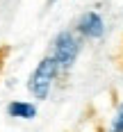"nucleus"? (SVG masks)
<instances>
[{
	"label": "nucleus",
	"instance_id": "obj_5",
	"mask_svg": "<svg viewBox=\"0 0 123 132\" xmlns=\"http://www.w3.org/2000/svg\"><path fill=\"white\" fill-rule=\"evenodd\" d=\"M112 132H123V105H121V109H119L114 123H112Z\"/></svg>",
	"mask_w": 123,
	"mask_h": 132
},
{
	"label": "nucleus",
	"instance_id": "obj_3",
	"mask_svg": "<svg viewBox=\"0 0 123 132\" xmlns=\"http://www.w3.org/2000/svg\"><path fill=\"white\" fill-rule=\"evenodd\" d=\"M78 30H80L84 37H89V39H98V37H103L105 25H103L100 14H98V12H87V14H82L80 23H78Z\"/></svg>",
	"mask_w": 123,
	"mask_h": 132
},
{
	"label": "nucleus",
	"instance_id": "obj_2",
	"mask_svg": "<svg viewBox=\"0 0 123 132\" xmlns=\"http://www.w3.org/2000/svg\"><path fill=\"white\" fill-rule=\"evenodd\" d=\"M55 59H57V64L64 66V68H71L73 62H75V57H78V41L75 37L71 34V32H62V34H57V39H55Z\"/></svg>",
	"mask_w": 123,
	"mask_h": 132
},
{
	"label": "nucleus",
	"instance_id": "obj_1",
	"mask_svg": "<svg viewBox=\"0 0 123 132\" xmlns=\"http://www.w3.org/2000/svg\"><path fill=\"white\" fill-rule=\"evenodd\" d=\"M57 68H59L57 59H55V57H46V59L34 68V73L30 75L27 89L32 91V96H34L37 100H46V98H48L50 84H53L55 75H57Z\"/></svg>",
	"mask_w": 123,
	"mask_h": 132
},
{
	"label": "nucleus",
	"instance_id": "obj_4",
	"mask_svg": "<svg viewBox=\"0 0 123 132\" xmlns=\"http://www.w3.org/2000/svg\"><path fill=\"white\" fill-rule=\"evenodd\" d=\"M7 114L14 119H34L37 116V107L30 105V103H21V100H14L7 107Z\"/></svg>",
	"mask_w": 123,
	"mask_h": 132
},
{
	"label": "nucleus",
	"instance_id": "obj_6",
	"mask_svg": "<svg viewBox=\"0 0 123 132\" xmlns=\"http://www.w3.org/2000/svg\"><path fill=\"white\" fill-rule=\"evenodd\" d=\"M48 2H55V0H48Z\"/></svg>",
	"mask_w": 123,
	"mask_h": 132
}]
</instances>
